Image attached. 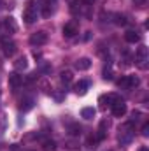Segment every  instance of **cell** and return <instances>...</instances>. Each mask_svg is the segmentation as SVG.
<instances>
[{"label":"cell","mask_w":149,"mask_h":151,"mask_svg":"<svg viewBox=\"0 0 149 151\" xmlns=\"http://www.w3.org/2000/svg\"><path fill=\"white\" fill-rule=\"evenodd\" d=\"M133 121H128L125 123L123 127H119V135H117V141L121 144H130L132 139H133Z\"/></svg>","instance_id":"1"},{"label":"cell","mask_w":149,"mask_h":151,"mask_svg":"<svg viewBox=\"0 0 149 151\" xmlns=\"http://www.w3.org/2000/svg\"><path fill=\"white\" fill-rule=\"evenodd\" d=\"M135 65L139 69H148V47L142 44L135 51Z\"/></svg>","instance_id":"2"},{"label":"cell","mask_w":149,"mask_h":151,"mask_svg":"<svg viewBox=\"0 0 149 151\" xmlns=\"http://www.w3.org/2000/svg\"><path fill=\"white\" fill-rule=\"evenodd\" d=\"M137 84H139V77H137V76H123V77L117 81V86L123 88V90H130V88H133V86H137Z\"/></svg>","instance_id":"3"},{"label":"cell","mask_w":149,"mask_h":151,"mask_svg":"<svg viewBox=\"0 0 149 151\" xmlns=\"http://www.w3.org/2000/svg\"><path fill=\"white\" fill-rule=\"evenodd\" d=\"M37 16H39V11H37V7L34 5V2L25 9V12H23V19L30 25V23H34L35 19H37Z\"/></svg>","instance_id":"4"},{"label":"cell","mask_w":149,"mask_h":151,"mask_svg":"<svg viewBox=\"0 0 149 151\" xmlns=\"http://www.w3.org/2000/svg\"><path fill=\"white\" fill-rule=\"evenodd\" d=\"M111 109L116 118H123L126 114V104H125V100H117L114 106H111Z\"/></svg>","instance_id":"5"},{"label":"cell","mask_w":149,"mask_h":151,"mask_svg":"<svg viewBox=\"0 0 149 151\" xmlns=\"http://www.w3.org/2000/svg\"><path fill=\"white\" fill-rule=\"evenodd\" d=\"M47 42V34L46 32H35L32 37H30V44L32 46H42Z\"/></svg>","instance_id":"6"},{"label":"cell","mask_w":149,"mask_h":151,"mask_svg":"<svg viewBox=\"0 0 149 151\" xmlns=\"http://www.w3.org/2000/svg\"><path fill=\"white\" fill-rule=\"evenodd\" d=\"M2 49H4V55L5 56H12L16 53V44L9 39H2Z\"/></svg>","instance_id":"7"},{"label":"cell","mask_w":149,"mask_h":151,"mask_svg":"<svg viewBox=\"0 0 149 151\" xmlns=\"http://www.w3.org/2000/svg\"><path fill=\"white\" fill-rule=\"evenodd\" d=\"M54 2H56V0H44V2H42L40 9H42V16H44V18H49V16L54 12Z\"/></svg>","instance_id":"8"},{"label":"cell","mask_w":149,"mask_h":151,"mask_svg":"<svg viewBox=\"0 0 149 151\" xmlns=\"http://www.w3.org/2000/svg\"><path fill=\"white\" fill-rule=\"evenodd\" d=\"M21 84H23V77H21L19 74H16V72H14V74L9 76V86H11L12 90H18Z\"/></svg>","instance_id":"9"},{"label":"cell","mask_w":149,"mask_h":151,"mask_svg":"<svg viewBox=\"0 0 149 151\" xmlns=\"http://www.w3.org/2000/svg\"><path fill=\"white\" fill-rule=\"evenodd\" d=\"M77 32H79V30H77V25H75V23H67V25H65V27H63V35H65V37H75V35H77Z\"/></svg>","instance_id":"10"},{"label":"cell","mask_w":149,"mask_h":151,"mask_svg":"<svg viewBox=\"0 0 149 151\" xmlns=\"http://www.w3.org/2000/svg\"><path fill=\"white\" fill-rule=\"evenodd\" d=\"M4 27H5V30H7L9 34L18 32V25H16V19H14V18H5V19H4Z\"/></svg>","instance_id":"11"},{"label":"cell","mask_w":149,"mask_h":151,"mask_svg":"<svg viewBox=\"0 0 149 151\" xmlns=\"http://www.w3.org/2000/svg\"><path fill=\"white\" fill-rule=\"evenodd\" d=\"M90 67H91V60L86 58V56H84V58H79V60L75 62V69H77V70H88Z\"/></svg>","instance_id":"12"},{"label":"cell","mask_w":149,"mask_h":151,"mask_svg":"<svg viewBox=\"0 0 149 151\" xmlns=\"http://www.w3.org/2000/svg\"><path fill=\"white\" fill-rule=\"evenodd\" d=\"M32 107H34V99H32V97L23 99V100H21V104H19V111H23V113L30 111Z\"/></svg>","instance_id":"13"},{"label":"cell","mask_w":149,"mask_h":151,"mask_svg":"<svg viewBox=\"0 0 149 151\" xmlns=\"http://www.w3.org/2000/svg\"><path fill=\"white\" fill-rule=\"evenodd\" d=\"M88 86H90V81H86V79L79 81V83L75 84V93H77V95H84L86 90H88Z\"/></svg>","instance_id":"14"},{"label":"cell","mask_w":149,"mask_h":151,"mask_svg":"<svg viewBox=\"0 0 149 151\" xmlns=\"http://www.w3.org/2000/svg\"><path fill=\"white\" fill-rule=\"evenodd\" d=\"M139 39H140V35H139L135 30H128V32L125 34V40H126V42H130V44L139 42Z\"/></svg>","instance_id":"15"},{"label":"cell","mask_w":149,"mask_h":151,"mask_svg":"<svg viewBox=\"0 0 149 151\" xmlns=\"http://www.w3.org/2000/svg\"><path fill=\"white\" fill-rule=\"evenodd\" d=\"M27 67H28V62H27L25 56H19V58L14 62V69H16V70H25Z\"/></svg>","instance_id":"16"},{"label":"cell","mask_w":149,"mask_h":151,"mask_svg":"<svg viewBox=\"0 0 149 151\" xmlns=\"http://www.w3.org/2000/svg\"><path fill=\"white\" fill-rule=\"evenodd\" d=\"M107 127H109L107 121H102V123H100V128H98V134H97V139H98V141L105 139V135H107Z\"/></svg>","instance_id":"17"},{"label":"cell","mask_w":149,"mask_h":151,"mask_svg":"<svg viewBox=\"0 0 149 151\" xmlns=\"http://www.w3.org/2000/svg\"><path fill=\"white\" fill-rule=\"evenodd\" d=\"M95 114H97V111H95L93 107H84V109L81 111V116H82L84 119H93Z\"/></svg>","instance_id":"18"},{"label":"cell","mask_w":149,"mask_h":151,"mask_svg":"<svg viewBox=\"0 0 149 151\" xmlns=\"http://www.w3.org/2000/svg\"><path fill=\"white\" fill-rule=\"evenodd\" d=\"M42 150L44 151H54L56 150V142H54V141H44Z\"/></svg>","instance_id":"19"},{"label":"cell","mask_w":149,"mask_h":151,"mask_svg":"<svg viewBox=\"0 0 149 151\" xmlns=\"http://www.w3.org/2000/svg\"><path fill=\"white\" fill-rule=\"evenodd\" d=\"M62 81H63L65 84L72 83V72H70V70H65V72H62Z\"/></svg>","instance_id":"20"},{"label":"cell","mask_w":149,"mask_h":151,"mask_svg":"<svg viewBox=\"0 0 149 151\" xmlns=\"http://www.w3.org/2000/svg\"><path fill=\"white\" fill-rule=\"evenodd\" d=\"M69 132H70V135H79V134H81V127H79L77 123H74V125L69 127Z\"/></svg>","instance_id":"21"},{"label":"cell","mask_w":149,"mask_h":151,"mask_svg":"<svg viewBox=\"0 0 149 151\" xmlns=\"http://www.w3.org/2000/svg\"><path fill=\"white\" fill-rule=\"evenodd\" d=\"M116 25H126V18L121 14H116Z\"/></svg>","instance_id":"22"},{"label":"cell","mask_w":149,"mask_h":151,"mask_svg":"<svg viewBox=\"0 0 149 151\" xmlns=\"http://www.w3.org/2000/svg\"><path fill=\"white\" fill-rule=\"evenodd\" d=\"M97 142H98V139L91 135V137L88 139V148H95V144H97Z\"/></svg>","instance_id":"23"},{"label":"cell","mask_w":149,"mask_h":151,"mask_svg":"<svg viewBox=\"0 0 149 151\" xmlns=\"http://www.w3.org/2000/svg\"><path fill=\"white\" fill-rule=\"evenodd\" d=\"M104 79H107V81H111V79H112L111 69H104Z\"/></svg>","instance_id":"24"},{"label":"cell","mask_w":149,"mask_h":151,"mask_svg":"<svg viewBox=\"0 0 149 151\" xmlns=\"http://www.w3.org/2000/svg\"><path fill=\"white\" fill-rule=\"evenodd\" d=\"M142 135H144V137L149 135V123H144V127H142Z\"/></svg>","instance_id":"25"},{"label":"cell","mask_w":149,"mask_h":151,"mask_svg":"<svg viewBox=\"0 0 149 151\" xmlns=\"http://www.w3.org/2000/svg\"><path fill=\"white\" fill-rule=\"evenodd\" d=\"M133 4H135L137 7H144V4H146V0H133Z\"/></svg>","instance_id":"26"},{"label":"cell","mask_w":149,"mask_h":151,"mask_svg":"<svg viewBox=\"0 0 149 151\" xmlns=\"http://www.w3.org/2000/svg\"><path fill=\"white\" fill-rule=\"evenodd\" d=\"M81 2H82V4H84V5H91V4H93V2H95V0H81Z\"/></svg>","instance_id":"27"},{"label":"cell","mask_w":149,"mask_h":151,"mask_svg":"<svg viewBox=\"0 0 149 151\" xmlns=\"http://www.w3.org/2000/svg\"><path fill=\"white\" fill-rule=\"evenodd\" d=\"M139 151H149V150L146 148V146H142V148H139Z\"/></svg>","instance_id":"28"}]
</instances>
